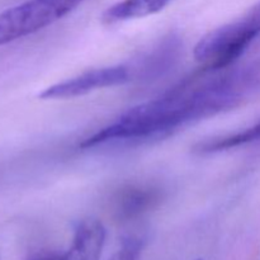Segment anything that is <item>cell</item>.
Masks as SVG:
<instances>
[{
    "mask_svg": "<svg viewBox=\"0 0 260 260\" xmlns=\"http://www.w3.org/2000/svg\"><path fill=\"white\" fill-rule=\"evenodd\" d=\"M131 80V73L123 65L93 69L75 78L46 88L40 94L41 99H68L85 95L94 90L122 85Z\"/></svg>",
    "mask_w": 260,
    "mask_h": 260,
    "instance_id": "obj_4",
    "label": "cell"
},
{
    "mask_svg": "<svg viewBox=\"0 0 260 260\" xmlns=\"http://www.w3.org/2000/svg\"><path fill=\"white\" fill-rule=\"evenodd\" d=\"M106 228L99 220L84 218L76 225L71 245L56 260H99L106 244Z\"/></svg>",
    "mask_w": 260,
    "mask_h": 260,
    "instance_id": "obj_5",
    "label": "cell"
},
{
    "mask_svg": "<svg viewBox=\"0 0 260 260\" xmlns=\"http://www.w3.org/2000/svg\"><path fill=\"white\" fill-rule=\"evenodd\" d=\"M173 0H121L109 7L102 15V20L108 24L124 20L144 18L159 13Z\"/></svg>",
    "mask_w": 260,
    "mask_h": 260,
    "instance_id": "obj_6",
    "label": "cell"
},
{
    "mask_svg": "<svg viewBox=\"0 0 260 260\" xmlns=\"http://www.w3.org/2000/svg\"><path fill=\"white\" fill-rule=\"evenodd\" d=\"M141 251V240L136 238H128L122 243L121 248H119L108 260H140Z\"/></svg>",
    "mask_w": 260,
    "mask_h": 260,
    "instance_id": "obj_9",
    "label": "cell"
},
{
    "mask_svg": "<svg viewBox=\"0 0 260 260\" xmlns=\"http://www.w3.org/2000/svg\"><path fill=\"white\" fill-rule=\"evenodd\" d=\"M260 95V60L223 75L184 84L162 96L124 112L81 142L90 149L111 141L139 140L170 134L193 122L238 108Z\"/></svg>",
    "mask_w": 260,
    "mask_h": 260,
    "instance_id": "obj_1",
    "label": "cell"
},
{
    "mask_svg": "<svg viewBox=\"0 0 260 260\" xmlns=\"http://www.w3.org/2000/svg\"><path fill=\"white\" fill-rule=\"evenodd\" d=\"M84 0H27L0 13V46L27 37L73 12Z\"/></svg>",
    "mask_w": 260,
    "mask_h": 260,
    "instance_id": "obj_3",
    "label": "cell"
},
{
    "mask_svg": "<svg viewBox=\"0 0 260 260\" xmlns=\"http://www.w3.org/2000/svg\"><path fill=\"white\" fill-rule=\"evenodd\" d=\"M258 141H260V121L256 122L251 127L243 129V131L200 142L194 147V150L200 154H212V152L223 151V150L253 144V142Z\"/></svg>",
    "mask_w": 260,
    "mask_h": 260,
    "instance_id": "obj_7",
    "label": "cell"
},
{
    "mask_svg": "<svg viewBox=\"0 0 260 260\" xmlns=\"http://www.w3.org/2000/svg\"><path fill=\"white\" fill-rule=\"evenodd\" d=\"M159 200V193L152 188H128L121 193L117 206L121 215L135 216L151 207Z\"/></svg>",
    "mask_w": 260,
    "mask_h": 260,
    "instance_id": "obj_8",
    "label": "cell"
},
{
    "mask_svg": "<svg viewBox=\"0 0 260 260\" xmlns=\"http://www.w3.org/2000/svg\"><path fill=\"white\" fill-rule=\"evenodd\" d=\"M57 255L55 254H50V255H41V256H35V258L29 259V260H56Z\"/></svg>",
    "mask_w": 260,
    "mask_h": 260,
    "instance_id": "obj_10",
    "label": "cell"
},
{
    "mask_svg": "<svg viewBox=\"0 0 260 260\" xmlns=\"http://www.w3.org/2000/svg\"><path fill=\"white\" fill-rule=\"evenodd\" d=\"M260 37V2L243 17L203 36L194 47V57L207 70L229 69Z\"/></svg>",
    "mask_w": 260,
    "mask_h": 260,
    "instance_id": "obj_2",
    "label": "cell"
},
{
    "mask_svg": "<svg viewBox=\"0 0 260 260\" xmlns=\"http://www.w3.org/2000/svg\"><path fill=\"white\" fill-rule=\"evenodd\" d=\"M198 260H200V259H198Z\"/></svg>",
    "mask_w": 260,
    "mask_h": 260,
    "instance_id": "obj_11",
    "label": "cell"
}]
</instances>
